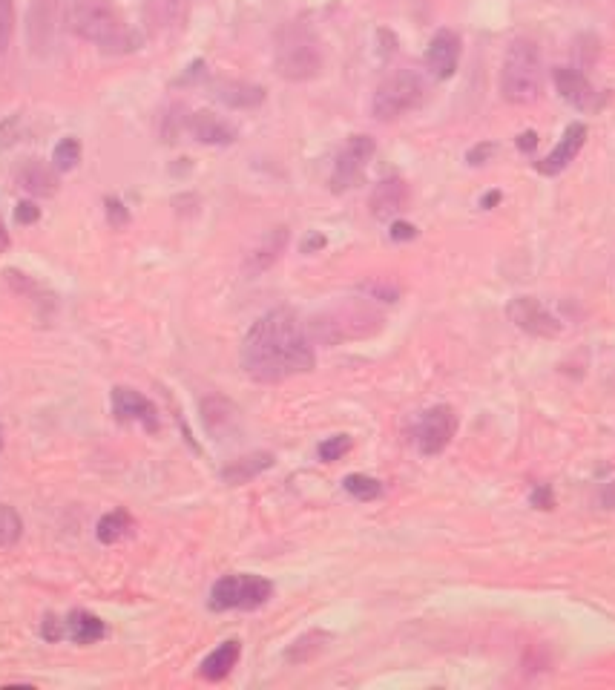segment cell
I'll use <instances>...</instances> for the list:
<instances>
[{"mask_svg":"<svg viewBox=\"0 0 615 690\" xmlns=\"http://www.w3.org/2000/svg\"><path fill=\"white\" fill-rule=\"evenodd\" d=\"M506 314L521 331L532 337H555L561 331V322L555 320L544 308V302H538L535 297H515L509 302Z\"/></svg>","mask_w":615,"mask_h":690,"instance_id":"cell-10","label":"cell"},{"mask_svg":"<svg viewBox=\"0 0 615 690\" xmlns=\"http://www.w3.org/2000/svg\"><path fill=\"white\" fill-rule=\"evenodd\" d=\"M492 153H495V144H478L475 150H469V156H466V159H469V164H483V161L489 159Z\"/></svg>","mask_w":615,"mask_h":690,"instance_id":"cell-35","label":"cell"},{"mask_svg":"<svg viewBox=\"0 0 615 690\" xmlns=\"http://www.w3.org/2000/svg\"><path fill=\"white\" fill-rule=\"evenodd\" d=\"M239 653H242V644L236 642V639H228V642L219 644L213 653H207L205 662L199 667L202 679H207V682H222L230 670L236 667V662H239Z\"/></svg>","mask_w":615,"mask_h":690,"instance_id":"cell-19","label":"cell"},{"mask_svg":"<svg viewBox=\"0 0 615 690\" xmlns=\"http://www.w3.org/2000/svg\"><path fill=\"white\" fill-rule=\"evenodd\" d=\"M133 515L127 512V509H113V512H107L101 521H98V527H95V535H98V541L101 544H118V541H124L130 532H133Z\"/></svg>","mask_w":615,"mask_h":690,"instance_id":"cell-23","label":"cell"},{"mask_svg":"<svg viewBox=\"0 0 615 690\" xmlns=\"http://www.w3.org/2000/svg\"><path fill=\"white\" fill-rule=\"evenodd\" d=\"M23 521L18 509L9 504H0V550H9L21 541Z\"/></svg>","mask_w":615,"mask_h":690,"instance_id":"cell-26","label":"cell"},{"mask_svg":"<svg viewBox=\"0 0 615 690\" xmlns=\"http://www.w3.org/2000/svg\"><path fill=\"white\" fill-rule=\"evenodd\" d=\"M213 90H216V98L233 110H253L265 101V90L248 81H219Z\"/></svg>","mask_w":615,"mask_h":690,"instance_id":"cell-17","label":"cell"},{"mask_svg":"<svg viewBox=\"0 0 615 690\" xmlns=\"http://www.w3.org/2000/svg\"><path fill=\"white\" fill-rule=\"evenodd\" d=\"M72 29L104 49H118L130 44V32L115 15V9L107 0H75L72 6Z\"/></svg>","mask_w":615,"mask_h":690,"instance_id":"cell-4","label":"cell"},{"mask_svg":"<svg viewBox=\"0 0 615 690\" xmlns=\"http://www.w3.org/2000/svg\"><path fill=\"white\" fill-rule=\"evenodd\" d=\"M544 90V67L532 41H512L501 67V92L509 104H532Z\"/></svg>","mask_w":615,"mask_h":690,"instance_id":"cell-2","label":"cell"},{"mask_svg":"<svg viewBox=\"0 0 615 690\" xmlns=\"http://www.w3.org/2000/svg\"><path fill=\"white\" fill-rule=\"evenodd\" d=\"M107 636V627L98 616H92L87 610H72L64 619V639L75 644H95Z\"/></svg>","mask_w":615,"mask_h":690,"instance_id":"cell-18","label":"cell"},{"mask_svg":"<svg viewBox=\"0 0 615 690\" xmlns=\"http://www.w3.org/2000/svg\"><path fill=\"white\" fill-rule=\"evenodd\" d=\"M274 596V584L262 575L233 573L222 575L213 590H210V610L213 613H228V610H256L268 598Z\"/></svg>","mask_w":615,"mask_h":690,"instance_id":"cell-5","label":"cell"},{"mask_svg":"<svg viewBox=\"0 0 615 690\" xmlns=\"http://www.w3.org/2000/svg\"><path fill=\"white\" fill-rule=\"evenodd\" d=\"M584 141H587V124H581V121L570 124V127L564 130L561 141L555 144V150H552L544 161H538V173H544V176H558L561 170H567L570 161L581 153Z\"/></svg>","mask_w":615,"mask_h":690,"instance_id":"cell-13","label":"cell"},{"mask_svg":"<svg viewBox=\"0 0 615 690\" xmlns=\"http://www.w3.org/2000/svg\"><path fill=\"white\" fill-rule=\"evenodd\" d=\"M457 432V417L449 406H432L429 412L420 414L417 426H414V443L420 449V455L432 458L440 455Z\"/></svg>","mask_w":615,"mask_h":690,"instance_id":"cell-7","label":"cell"},{"mask_svg":"<svg viewBox=\"0 0 615 690\" xmlns=\"http://www.w3.org/2000/svg\"><path fill=\"white\" fill-rule=\"evenodd\" d=\"M388 236H391L394 242H411V239L417 236V228H414V225H409V222H391Z\"/></svg>","mask_w":615,"mask_h":690,"instance_id":"cell-34","label":"cell"},{"mask_svg":"<svg viewBox=\"0 0 615 690\" xmlns=\"http://www.w3.org/2000/svg\"><path fill=\"white\" fill-rule=\"evenodd\" d=\"M322 69L317 35L305 23H288L276 38V72L288 81H308Z\"/></svg>","mask_w":615,"mask_h":690,"instance_id":"cell-3","label":"cell"},{"mask_svg":"<svg viewBox=\"0 0 615 690\" xmlns=\"http://www.w3.org/2000/svg\"><path fill=\"white\" fill-rule=\"evenodd\" d=\"M38 219H41V207L35 202H18V207H15V222L18 225H35Z\"/></svg>","mask_w":615,"mask_h":690,"instance_id":"cell-31","label":"cell"},{"mask_svg":"<svg viewBox=\"0 0 615 690\" xmlns=\"http://www.w3.org/2000/svg\"><path fill=\"white\" fill-rule=\"evenodd\" d=\"M535 144H538V136H535L532 130H526L524 136H518V147H521L524 153H532V150H535Z\"/></svg>","mask_w":615,"mask_h":690,"instance_id":"cell-37","label":"cell"},{"mask_svg":"<svg viewBox=\"0 0 615 690\" xmlns=\"http://www.w3.org/2000/svg\"><path fill=\"white\" fill-rule=\"evenodd\" d=\"M406 199H409L406 182L397 179V176H388V179H383V182L371 190L368 207H371L374 219H391V216H397L406 207Z\"/></svg>","mask_w":615,"mask_h":690,"instance_id":"cell-14","label":"cell"},{"mask_svg":"<svg viewBox=\"0 0 615 690\" xmlns=\"http://www.w3.org/2000/svg\"><path fill=\"white\" fill-rule=\"evenodd\" d=\"M104 207H107V222H110L115 230H121V228H127V225H130V213H127V207L121 205L118 199H113V196H110V199L104 202Z\"/></svg>","mask_w":615,"mask_h":690,"instance_id":"cell-30","label":"cell"},{"mask_svg":"<svg viewBox=\"0 0 615 690\" xmlns=\"http://www.w3.org/2000/svg\"><path fill=\"white\" fill-rule=\"evenodd\" d=\"M552 78H555V87L561 92V98L567 104H572L575 110L590 113V110H598L604 104V95L595 90L593 84H590V78L581 69L558 67L552 72Z\"/></svg>","mask_w":615,"mask_h":690,"instance_id":"cell-11","label":"cell"},{"mask_svg":"<svg viewBox=\"0 0 615 690\" xmlns=\"http://www.w3.org/2000/svg\"><path fill=\"white\" fill-rule=\"evenodd\" d=\"M529 504L535 506V509H552L555 506V495H552V489L549 486H535L532 489V495H529Z\"/></svg>","mask_w":615,"mask_h":690,"instance_id":"cell-32","label":"cell"},{"mask_svg":"<svg viewBox=\"0 0 615 690\" xmlns=\"http://www.w3.org/2000/svg\"><path fill=\"white\" fill-rule=\"evenodd\" d=\"M46 642H61L64 639V619H55V616H46L44 627H41Z\"/></svg>","mask_w":615,"mask_h":690,"instance_id":"cell-33","label":"cell"},{"mask_svg":"<svg viewBox=\"0 0 615 690\" xmlns=\"http://www.w3.org/2000/svg\"><path fill=\"white\" fill-rule=\"evenodd\" d=\"M374 138L371 136H351L345 141V147L340 150V156L334 161V170H331V190L334 193H345L351 190L354 184L363 179L365 164L374 156Z\"/></svg>","mask_w":615,"mask_h":690,"instance_id":"cell-8","label":"cell"},{"mask_svg":"<svg viewBox=\"0 0 615 690\" xmlns=\"http://www.w3.org/2000/svg\"><path fill=\"white\" fill-rule=\"evenodd\" d=\"M457 61H460V38L452 29H440L426 49V67L437 81H446L455 75Z\"/></svg>","mask_w":615,"mask_h":690,"instance_id":"cell-12","label":"cell"},{"mask_svg":"<svg viewBox=\"0 0 615 690\" xmlns=\"http://www.w3.org/2000/svg\"><path fill=\"white\" fill-rule=\"evenodd\" d=\"M317 452H319V460L334 463V460H340L342 455H348V452H351V437L348 435L328 437V440H322V443H319Z\"/></svg>","mask_w":615,"mask_h":690,"instance_id":"cell-28","label":"cell"},{"mask_svg":"<svg viewBox=\"0 0 615 690\" xmlns=\"http://www.w3.org/2000/svg\"><path fill=\"white\" fill-rule=\"evenodd\" d=\"M6 248H9V230H6L3 219H0V251H6Z\"/></svg>","mask_w":615,"mask_h":690,"instance_id":"cell-39","label":"cell"},{"mask_svg":"<svg viewBox=\"0 0 615 690\" xmlns=\"http://www.w3.org/2000/svg\"><path fill=\"white\" fill-rule=\"evenodd\" d=\"M342 489H345L351 498L363 501V504H368V501H377V498L383 495V483L377 481V478H371V475H357V472L342 478Z\"/></svg>","mask_w":615,"mask_h":690,"instance_id":"cell-25","label":"cell"},{"mask_svg":"<svg viewBox=\"0 0 615 690\" xmlns=\"http://www.w3.org/2000/svg\"><path fill=\"white\" fill-rule=\"evenodd\" d=\"M12 29H15V9L12 0H0V52L12 41Z\"/></svg>","mask_w":615,"mask_h":690,"instance_id":"cell-29","label":"cell"},{"mask_svg":"<svg viewBox=\"0 0 615 690\" xmlns=\"http://www.w3.org/2000/svg\"><path fill=\"white\" fill-rule=\"evenodd\" d=\"M328 642H331V633H325V630H311V633L299 636L297 642L285 650V662H291V665H308V662H314L319 653L328 647Z\"/></svg>","mask_w":615,"mask_h":690,"instance_id":"cell-22","label":"cell"},{"mask_svg":"<svg viewBox=\"0 0 615 690\" xmlns=\"http://www.w3.org/2000/svg\"><path fill=\"white\" fill-rule=\"evenodd\" d=\"M426 98V84L414 69H400L394 75H388L386 81L374 92L371 101V113L377 121H394L400 115L411 113L423 104Z\"/></svg>","mask_w":615,"mask_h":690,"instance_id":"cell-6","label":"cell"},{"mask_svg":"<svg viewBox=\"0 0 615 690\" xmlns=\"http://www.w3.org/2000/svg\"><path fill=\"white\" fill-rule=\"evenodd\" d=\"M274 466V455L271 452H253V455H245V458L233 460L222 469V481L230 483V486H239V483H248L253 478H259L262 472H268Z\"/></svg>","mask_w":615,"mask_h":690,"instance_id":"cell-20","label":"cell"},{"mask_svg":"<svg viewBox=\"0 0 615 690\" xmlns=\"http://www.w3.org/2000/svg\"><path fill=\"white\" fill-rule=\"evenodd\" d=\"M498 202H501V193H498V190H492V193H486V196H483L480 207H483V210H492Z\"/></svg>","mask_w":615,"mask_h":690,"instance_id":"cell-38","label":"cell"},{"mask_svg":"<svg viewBox=\"0 0 615 690\" xmlns=\"http://www.w3.org/2000/svg\"><path fill=\"white\" fill-rule=\"evenodd\" d=\"M317 366L311 337L288 308L268 311L242 340V368L256 383H282Z\"/></svg>","mask_w":615,"mask_h":690,"instance_id":"cell-1","label":"cell"},{"mask_svg":"<svg viewBox=\"0 0 615 690\" xmlns=\"http://www.w3.org/2000/svg\"><path fill=\"white\" fill-rule=\"evenodd\" d=\"M78 161H81V144H78V138H61V141L55 144V150H52V164H55V170H61V173L75 170Z\"/></svg>","mask_w":615,"mask_h":690,"instance_id":"cell-27","label":"cell"},{"mask_svg":"<svg viewBox=\"0 0 615 690\" xmlns=\"http://www.w3.org/2000/svg\"><path fill=\"white\" fill-rule=\"evenodd\" d=\"M202 420L213 435H222L236 423V406L225 397H207L202 403Z\"/></svg>","mask_w":615,"mask_h":690,"instance_id":"cell-24","label":"cell"},{"mask_svg":"<svg viewBox=\"0 0 615 690\" xmlns=\"http://www.w3.org/2000/svg\"><path fill=\"white\" fill-rule=\"evenodd\" d=\"M0 449H3V432H0Z\"/></svg>","mask_w":615,"mask_h":690,"instance_id":"cell-40","label":"cell"},{"mask_svg":"<svg viewBox=\"0 0 615 690\" xmlns=\"http://www.w3.org/2000/svg\"><path fill=\"white\" fill-rule=\"evenodd\" d=\"M113 414L118 420H124V423H138V426H144L150 435L161 429L156 403H153L147 394H141V391L136 389H127V386L113 389Z\"/></svg>","mask_w":615,"mask_h":690,"instance_id":"cell-9","label":"cell"},{"mask_svg":"<svg viewBox=\"0 0 615 690\" xmlns=\"http://www.w3.org/2000/svg\"><path fill=\"white\" fill-rule=\"evenodd\" d=\"M187 130L202 144H233L236 141V127L225 118H219L216 113H207V110L190 115Z\"/></svg>","mask_w":615,"mask_h":690,"instance_id":"cell-15","label":"cell"},{"mask_svg":"<svg viewBox=\"0 0 615 690\" xmlns=\"http://www.w3.org/2000/svg\"><path fill=\"white\" fill-rule=\"evenodd\" d=\"M18 184H21L26 193H32V196H52L58 190V176H55L52 167H46L44 161L32 159L21 167Z\"/></svg>","mask_w":615,"mask_h":690,"instance_id":"cell-21","label":"cell"},{"mask_svg":"<svg viewBox=\"0 0 615 690\" xmlns=\"http://www.w3.org/2000/svg\"><path fill=\"white\" fill-rule=\"evenodd\" d=\"M319 248H325V236L322 233H308L305 242H302V253H314Z\"/></svg>","mask_w":615,"mask_h":690,"instance_id":"cell-36","label":"cell"},{"mask_svg":"<svg viewBox=\"0 0 615 690\" xmlns=\"http://www.w3.org/2000/svg\"><path fill=\"white\" fill-rule=\"evenodd\" d=\"M285 245H288V228L268 230V233H265V239H262V242L253 248L251 256H248V262H245V274L248 276L265 274V271L274 265L276 259L282 256Z\"/></svg>","mask_w":615,"mask_h":690,"instance_id":"cell-16","label":"cell"}]
</instances>
